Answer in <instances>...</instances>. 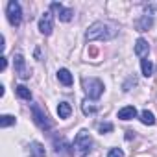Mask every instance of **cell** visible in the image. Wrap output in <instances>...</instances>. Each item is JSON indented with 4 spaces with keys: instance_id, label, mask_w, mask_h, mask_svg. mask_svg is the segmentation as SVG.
Segmentation results:
<instances>
[{
    "instance_id": "7a4b0ae2",
    "label": "cell",
    "mask_w": 157,
    "mask_h": 157,
    "mask_svg": "<svg viewBox=\"0 0 157 157\" xmlns=\"http://www.w3.org/2000/svg\"><path fill=\"white\" fill-rule=\"evenodd\" d=\"M83 91L91 100H98L104 94V83L98 80V78H83Z\"/></svg>"
},
{
    "instance_id": "30bf717a",
    "label": "cell",
    "mask_w": 157,
    "mask_h": 157,
    "mask_svg": "<svg viewBox=\"0 0 157 157\" xmlns=\"http://www.w3.org/2000/svg\"><path fill=\"white\" fill-rule=\"evenodd\" d=\"M148 52H150V44H148V41L142 39V37L137 39V43H135V54H137L139 57H146Z\"/></svg>"
},
{
    "instance_id": "5b68a950",
    "label": "cell",
    "mask_w": 157,
    "mask_h": 157,
    "mask_svg": "<svg viewBox=\"0 0 157 157\" xmlns=\"http://www.w3.org/2000/svg\"><path fill=\"white\" fill-rule=\"evenodd\" d=\"M8 21L11 26H21L22 22V8L17 0H11L8 4Z\"/></svg>"
},
{
    "instance_id": "6da1fadb",
    "label": "cell",
    "mask_w": 157,
    "mask_h": 157,
    "mask_svg": "<svg viewBox=\"0 0 157 157\" xmlns=\"http://www.w3.org/2000/svg\"><path fill=\"white\" fill-rule=\"evenodd\" d=\"M118 35V26L109 21H96L85 32L87 41H111Z\"/></svg>"
},
{
    "instance_id": "7402d4cb",
    "label": "cell",
    "mask_w": 157,
    "mask_h": 157,
    "mask_svg": "<svg viewBox=\"0 0 157 157\" xmlns=\"http://www.w3.org/2000/svg\"><path fill=\"white\" fill-rule=\"evenodd\" d=\"M107 157H124V151L120 148H111L109 153H107Z\"/></svg>"
},
{
    "instance_id": "9a60e30c",
    "label": "cell",
    "mask_w": 157,
    "mask_h": 157,
    "mask_svg": "<svg viewBox=\"0 0 157 157\" xmlns=\"http://www.w3.org/2000/svg\"><path fill=\"white\" fill-rule=\"evenodd\" d=\"M140 122L146 124V126H153V124H155V115H153L151 111L144 109V111L140 113Z\"/></svg>"
},
{
    "instance_id": "7c38bea8",
    "label": "cell",
    "mask_w": 157,
    "mask_h": 157,
    "mask_svg": "<svg viewBox=\"0 0 157 157\" xmlns=\"http://www.w3.org/2000/svg\"><path fill=\"white\" fill-rule=\"evenodd\" d=\"M137 117V109L133 107V105H126V107H122L120 111H118V118L120 120H131V118H135Z\"/></svg>"
},
{
    "instance_id": "52a82bcc",
    "label": "cell",
    "mask_w": 157,
    "mask_h": 157,
    "mask_svg": "<svg viewBox=\"0 0 157 157\" xmlns=\"http://www.w3.org/2000/svg\"><path fill=\"white\" fill-rule=\"evenodd\" d=\"M50 10L59 17V21H63V22H68V21H72V17H74V10H70V8H65L63 4H57V2H52L50 4Z\"/></svg>"
},
{
    "instance_id": "8fae6325",
    "label": "cell",
    "mask_w": 157,
    "mask_h": 157,
    "mask_svg": "<svg viewBox=\"0 0 157 157\" xmlns=\"http://www.w3.org/2000/svg\"><path fill=\"white\" fill-rule=\"evenodd\" d=\"M57 80H59L65 87H70L72 82H74V78H72L70 70H67V68H59V70H57Z\"/></svg>"
},
{
    "instance_id": "ba28073f",
    "label": "cell",
    "mask_w": 157,
    "mask_h": 157,
    "mask_svg": "<svg viewBox=\"0 0 157 157\" xmlns=\"http://www.w3.org/2000/svg\"><path fill=\"white\" fill-rule=\"evenodd\" d=\"M54 30V19H52V13L50 11H44L41 21H39V32L43 35H50Z\"/></svg>"
},
{
    "instance_id": "5bb4252c",
    "label": "cell",
    "mask_w": 157,
    "mask_h": 157,
    "mask_svg": "<svg viewBox=\"0 0 157 157\" xmlns=\"http://www.w3.org/2000/svg\"><path fill=\"white\" fill-rule=\"evenodd\" d=\"M70 113H72V107H70L68 102H61V104L57 105V115H59V118H68Z\"/></svg>"
},
{
    "instance_id": "603a6c76",
    "label": "cell",
    "mask_w": 157,
    "mask_h": 157,
    "mask_svg": "<svg viewBox=\"0 0 157 157\" xmlns=\"http://www.w3.org/2000/svg\"><path fill=\"white\" fill-rule=\"evenodd\" d=\"M6 67H8V57H6V56H2V65H0V68L6 70Z\"/></svg>"
},
{
    "instance_id": "277c9868",
    "label": "cell",
    "mask_w": 157,
    "mask_h": 157,
    "mask_svg": "<svg viewBox=\"0 0 157 157\" xmlns=\"http://www.w3.org/2000/svg\"><path fill=\"white\" fill-rule=\"evenodd\" d=\"M32 117H33V122L37 124V128H41V129H44V131L52 129V122H50L48 115H46L37 104H32Z\"/></svg>"
},
{
    "instance_id": "ffe728a7",
    "label": "cell",
    "mask_w": 157,
    "mask_h": 157,
    "mask_svg": "<svg viewBox=\"0 0 157 157\" xmlns=\"http://www.w3.org/2000/svg\"><path fill=\"white\" fill-rule=\"evenodd\" d=\"M98 131L100 133H109V131H113V124L111 122H100L98 124Z\"/></svg>"
},
{
    "instance_id": "9c48e42d",
    "label": "cell",
    "mask_w": 157,
    "mask_h": 157,
    "mask_svg": "<svg viewBox=\"0 0 157 157\" xmlns=\"http://www.w3.org/2000/svg\"><path fill=\"white\" fill-rule=\"evenodd\" d=\"M151 26H153V17L151 15H142L135 21V30H139V32H148Z\"/></svg>"
},
{
    "instance_id": "2e32d148",
    "label": "cell",
    "mask_w": 157,
    "mask_h": 157,
    "mask_svg": "<svg viewBox=\"0 0 157 157\" xmlns=\"http://www.w3.org/2000/svg\"><path fill=\"white\" fill-rule=\"evenodd\" d=\"M140 68H142V74H144L146 78H150L151 72H153V63H151L150 59H140Z\"/></svg>"
},
{
    "instance_id": "4fadbf2b",
    "label": "cell",
    "mask_w": 157,
    "mask_h": 157,
    "mask_svg": "<svg viewBox=\"0 0 157 157\" xmlns=\"http://www.w3.org/2000/svg\"><path fill=\"white\" fill-rule=\"evenodd\" d=\"M30 153L33 157H46V151H44V146L41 142H32L30 144Z\"/></svg>"
},
{
    "instance_id": "e0dca14e",
    "label": "cell",
    "mask_w": 157,
    "mask_h": 157,
    "mask_svg": "<svg viewBox=\"0 0 157 157\" xmlns=\"http://www.w3.org/2000/svg\"><path fill=\"white\" fill-rule=\"evenodd\" d=\"M15 93H17V96L22 98V100H32V93H30V89L24 87V85H19V87L15 89Z\"/></svg>"
},
{
    "instance_id": "8992f818",
    "label": "cell",
    "mask_w": 157,
    "mask_h": 157,
    "mask_svg": "<svg viewBox=\"0 0 157 157\" xmlns=\"http://www.w3.org/2000/svg\"><path fill=\"white\" fill-rule=\"evenodd\" d=\"M13 67H15V72H17V76L21 78V80H28V78L32 76V70L26 67V59H24L22 54H17L13 57Z\"/></svg>"
},
{
    "instance_id": "d6986e66",
    "label": "cell",
    "mask_w": 157,
    "mask_h": 157,
    "mask_svg": "<svg viewBox=\"0 0 157 157\" xmlns=\"http://www.w3.org/2000/svg\"><path fill=\"white\" fill-rule=\"evenodd\" d=\"M82 107H83V113H85V115H93V113H96V111H98V107H96V105H93V104H89V102H83V105H82Z\"/></svg>"
},
{
    "instance_id": "3957f363",
    "label": "cell",
    "mask_w": 157,
    "mask_h": 157,
    "mask_svg": "<svg viewBox=\"0 0 157 157\" xmlns=\"http://www.w3.org/2000/svg\"><path fill=\"white\" fill-rule=\"evenodd\" d=\"M74 148H76V153H78V155H87V153L93 150V139H91L89 131L82 129L80 133L76 135V139H74Z\"/></svg>"
},
{
    "instance_id": "44dd1931",
    "label": "cell",
    "mask_w": 157,
    "mask_h": 157,
    "mask_svg": "<svg viewBox=\"0 0 157 157\" xmlns=\"http://www.w3.org/2000/svg\"><path fill=\"white\" fill-rule=\"evenodd\" d=\"M131 85H133V87L137 85V78H135V76H129V78H128V82H126V83L122 85V89H124V91L128 93V91H131V89H129Z\"/></svg>"
},
{
    "instance_id": "ac0fdd59",
    "label": "cell",
    "mask_w": 157,
    "mask_h": 157,
    "mask_svg": "<svg viewBox=\"0 0 157 157\" xmlns=\"http://www.w3.org/2000/svg\"><path fill=\"white\" fill-rule=\"evenodd\" d=\"M15 122H17V118L11 117V115H2V117H0V128H10Z\"/></svg>"
}]
</instances>
